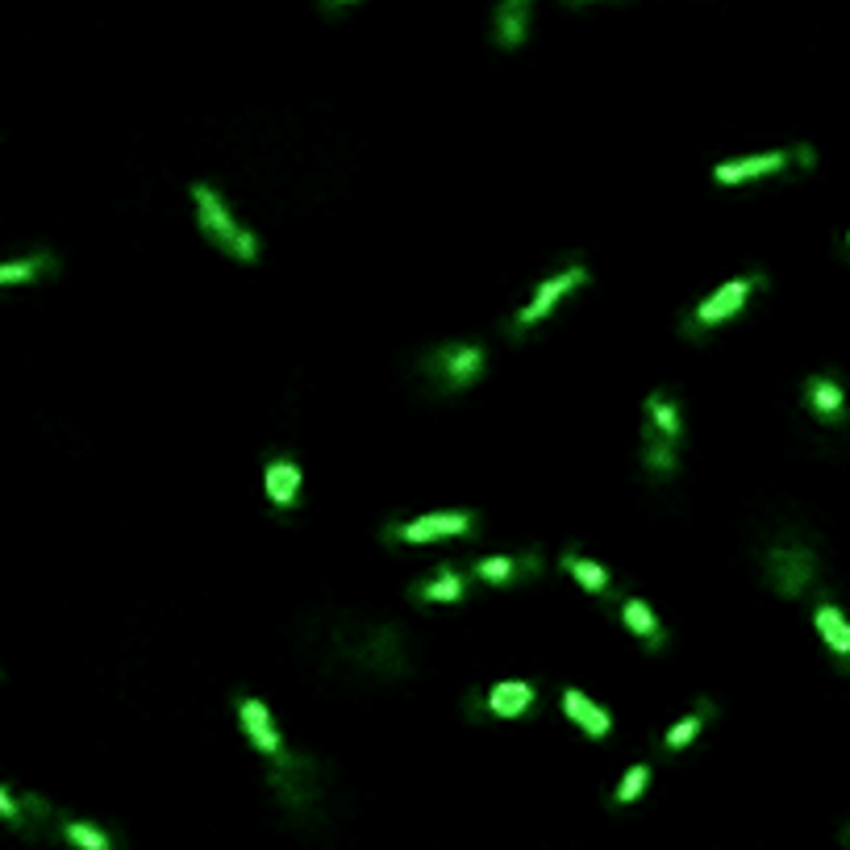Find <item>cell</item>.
<instances>
[{"instance_id": "obj_12", "label": "cell", "mask_w": 850, "mask_h": 850, "mask_svg": "<svg viewBox=\"0 0 850 850\" xmlns=\"http://www.w3.org/2000/svg\"><path fill=\"white\" fill-rule=\"evenodd\" d=\"M301 484H304L301 463H297L292 454H271L263 463V492L280 513H292L301 505Z\"/></svg>"}, {"instance_id": "obj_9", "label": "cell", "mask_w": 850, "mask_h": 850, "mask_svg": "<svg viewBox=\"0 0 850 850\" xmlns=\"http://www.w3.org/2000/svg\"><path fill=\"white\" fill-rule=\"evenodd\" d=\"M58 817H63V813L51 809L39 793H13V788L0 784V821L13 833H25V838L55 833L58 838Z\"/></svg>"}, {"instance_id": "obj_21", "label": "cell", "mask_w": 850, "mask_h": 850, "mask_svg": "<svg viewBox=\"0 0 850 850\" xmlns=\"http://www.w3.org/2000/svg\"><path fill=\"white\" fill-rule=\"evenodd\" d=\"M563 567H567V575L584 588V592H592L596 601H609V596L617 592V584H613V575H609L605 567L584 559V555H575V550H567L563 555Z\"/></svg>"}, {"instance_id": "obj_5", "label": "cell", "mask_w": 850, "mask_h": 850, "mask_svg": "<svg viewBox=\"0 0 850 850\" xmlns=\"http://www.w3.org/2000/svg\"><path fill=\"white\" fill-rule=\"evenodd\" d=\"M817 550L809 542H800V538H788V542H775L767 547L763 555V580L772 584L775 596H784V601H796V596H805L813 584H817Z\"/></svg>"}, {"instance_id": "obj_27", "label": "cell", "mask_w": 850, "mask_h": 850, "mask_svg": "<svg viewBox=\"0 0 850 850\" xmlns=\"http://www.w3.org/2000/svg\"><path fill=\"white\" fill-rule=\"evenodd\" d=\"M650 788V767L646 763H634L630 772L617 779V793H613V805H634L638 796Z\"/></svg>"}, {"instance_id": "obj_17", "label": "cell", "mask_w": 850, "mask_h": 850, "mask_svg": "<svg viewBox=\"0 0 850 850\" xmlns=\"http://www.w3.org/2000/svg\"><path fill=\"white\" fill-rule=\"evenodd\" d=\"M563 713H567V721H571L584 738H592V742H601V738L613 734V718H609L605 709L588 697V692H580V688H567L563 692Z\"/></svg>"}, {"instance_id": "obj_18", "label": "cell", "mask_w": 850, "mask_h": 850, "mask_svg": "<svg viewBox=\"0 0 850 850\" xmlns=\"http://www.w3.org/2000/svg\"><path fill=\"white\" fill-rule=\"evenodd\" d=\"M813 625H817L821 643L830 646V655L838 659V667L850 671V617L847 613L838 605H830V601H821V605L813 609Z\"/></svg>"}, {"instance_id": "obj_23", "label": "cell", "mask_w": 850, "mask_h": 850, "mask_svg": "<svg viewBox=\"0 0 850 850\" xmlns=\"http://www.w3.org/2000/svg\"><path fill=\"white\" fill-rule=\"evenodd\" d=\"M643 463L655 480L676 475V467H680V442H667V438L655 434V430H643Z\"/></svg>"}, {"instance_id": "obj_13", "label": "cell", "mask_w": 850, "mask_h": 850, "mask_svg": "<svg viewBox=\"0 0 850 850\" xmlns=\"http://www.w3.org/2000/svg\"><path fill=\"white\" fill-rule=\"evenodd\" d=\"M538 704V688L529 680H501L484 692V713L496 721H521L534 713Z\"/></svg>"}, {"instance_id": "obj_25", "label": "cell", "mask_w": 850, "mask_h": 850, "mask_svg": "<svg viewBox=\"0 0 850 850\" xmlns=\"http://www.w3.org/2000/svg\"><path fill=\"white\" fill-rule=\"evenodd\" d=\"M713 718V704H700L697 713H688V718H680L667 734H663V755H680V751H688L692 742L700 738V730H704V721Z\"/></svg>"}, {"instance_id": "obj_15", "label": "cell", "mask_w": 850, "mask_h": 850, "mask_svg": "<svg viewBox=\"0 0 850 850\" xmlns=\"http://www.w3.org/2000/svg\"><path fill=\"white\" fill-rule=\"evenodd\" d=\"M529 18H534V0H496L492 13V42L501 51H517L529 39Z\"/></svg>"}, {"instance_id": "obj_1", "label": "cell", "mask_w": 850, "mask_h": 850, "mask_svg": "<svg viewBox=\"0 0 850 850\" xmlns=\"http://www.w3.org/2000/svg\"><path fill=\"white\" fill-rule=\"evenodd\" d=\"M325 667H346L363 680L392 684L413 671V646L388 622H351L330 625L325 638Z\"/></svg>"}, {"instance_id": "obj_19", "label": "cell", "mask_w": 850, "mask_h": 850, "mask_svg": "<svg viewBox=\"0 0 850 850\" xmlns=\"http://www.w3.org/2000/svg\"><path fill=\"white\" fill-rule=\"evenodd\" d=\"M622 625L646 650H663V646H667V630H663L659 613L646 605V601H638V596H625L622 601Z\"/></svg>"}, {"instance_id": "obj_26", "label": "cell", "mask_w": 850, "mask_h": 850, "mask_svg": "<svg viewBox=\"0 0 850 850\" xmlns=\"http://www.w3.org/2000/svg\"><path fill=\"white\" fill-rule=\"evenodd\" d=\"M55 271V259L51 255H30V259H13V263H0V283H30L42 280Z\"/></svg>"}, {"instance_id": "obj_29", "label": "cell", "mask_w": 850, "mask_h": 850, "mask_svg": "<svg viewBox=\"0 0 850 850\" xmlns=\"http://www.w3.org/2000/svg\"><path fill=\"white\" fill-rule=\"evenodd\" d=\"M847 246H850V234H847Z\"/></svg>"}, {"instance_id": "obj_8", "label": "cell", "mask_w": 850, "mask_h": 850, "mask_svg": "<svg viewBox=\"0 0 850 850\" xmlns=\"http://www.w3.org/2000/svg\"><path fill=\"white\" fill-rule=\"evenodd\" d=\"M467 534H475V513H426L384 529L388 542H405V547H430L442 538H467Z\"/></svg>"}, {"instance_id": "obj_11", "label": "cell", "mask_w": 850, "mask_h": 850, "mask_svg": "<svg viewBox=\"0 0 850 850\" xmlns=\"http://www.w3.org/2000/svg\"><path fill=\"white\" fill-rule=\"evenodd\" d=\"M538 571H542L538 550H529V555H488V559H475L472 580L488 588H513L521 580H534Z\"/></svg>"}, {"instance_id": "obj_22", "label": "cell", "mask_w": 850, "mask_h": 850, "mask_svg": "<svg viewBox=\"0 0 850 850\" xmlns=\"http://www.w3.org/2000/svg\"><path fill=\"white\" fill-rule=\"evenodd\" d=\"M646 430L663 434L667 442H684L680 405L667 397V392H650V397H646Z\"/></svg>"}, {"instance_id": "obj_24", "label": "cell", "mask_w": 850, "mask_h": 850, "mask_svg": "<svg viewBox=\"0 0 850 850\" xmlns=\"http://www.w3.org/2000/svg\"><path fill=\"white\" fill-rule=\"evenodd\" d=\"M58 838L76 850H121L114 833H105L93 821H79V817H58Z\"/></svg>"}, {"instance_id": "obj_10", "label": "cell", "mask_w": 850, "mask_h": 850, "mask_svg": "<svg viewBox=\"0 0 850 850\" xmlns=\"http://www.w3.org/2000/svg\"><path fill=\"white\" fill-rule=\"evenodd\" d=\"M238 725H243L246 742L259 751L263 758H276L283 755V734L276 718H271V709H267L259 697H238Z\"/></svg>"}, {"instance_id": "obj_2", "label": "cell", "mask_w": 850, "mask_h": 850, "mask_svg": "<svg viewBox=\"0 0 850 850\" xmlns=\"http://www.w3.org/2000/svg\"><path fill=\"white\" fill-rule=\"evenodd\" d=\"M267 788L276 793L280 809L297 821V826H322L325 821V800H330V779L325 767L304 751H288L267 758Z\"/></svg>"}, {"instance_id": "obj_6", "label": "cell", "mask_w": 850, "mask_h": 850, "mask_svg": "<svg viewBox=\"0 0 850 850\" xmlns=\"http://www.w3.org/2000/svg\"><path fill=\"white\" fill-rule=\"evenodd\" d=\"M767 283V276H742V280H730V283H721L718 292H709L704 301L684 318V334H709V330H718V325H725L730 318H738L742 309H746V301L755 297L758 288Z\"/></svg>"}, {"instance_id": "obj_7", "label": "cell", "mask_w": 850, "mask_h": 850, "mask_svg": "<svg viewBox=\"0 0 850 850\" xmlns=\"http://www.w3.org/2000/svg\"><path fill=\"white\" fill-rule=\"evenodd\" d=\"M584 283H588V267L584 263L559 267V271L538 283V288H534V297L517 309V318H513V334H526V330H534V325H542L550 313H555V309H559L571 292H580Z\"/></svg>"}, {"instance_id": "obj_3", "label": "cell", "mask_w": 850, "mask_h": 850, "mask_svg": "<svg viewBox=\"0 0 850 850\" xmlns=\"http://www.w3.org/2000/svg\"><path fill=\"white\" fill-rule=\"evenodd\" d=\"M192 213H196L201 234H205L208 243L217 246L226 259L259 263V255H263L259 234H250V229L234 217V208L226 205V196L213 189V184H192Z\"/></svg>"}, {"instance_id": "obj_4", "label": "cell", "mask_w": 850, "mask_h": 850, "mask_svg": "<svg viewBox=\"0 0 850 850\" xmlns=\"http://www.w3.org/2000/svg\"><path fill=\"white\" fill-rule=\"evenodd\" d=\"M421 379L434 388L438 397H463L488 372V355L480 342H442L421 359Z\"/></svg>"}, {"instance_id": "obj_16", "label": "cell", "mask_w": 850, "mask_h": 850, "mask_svg": "<svg viewBox=\"0 0 850 850\" xmlns=\"http://www.w3.org/2000/svg\"><path fill=\"white\" fill-rule=\"evenodd\" d=\"M805 405L821 426H847V392L833 376L805 379Z\"/></svg>"}, {"instance_id": "obj_20", "label": "cell", "mask_w": 850, "mask_h": 850, "mask_svg": "<svg viewBox=\"0 0 850 850\" xmlns=\"http://www.w3.org/2000/svg\"><path fill=\"white\" fill-rule=\"evenodd\" d=\"M413 596L426 601V605H459L467 596V575L454 571V567H438L430 580H421L413 588Z\"/></svg>"}, {"instance_id": "obj_30", "label": "cell", "mask_w": 850, "mask_h": 850, "mask_svg": "<svg viewBox=\"0 0 850 850\" xmlns=\"http://www.w3.org/2000/svg\"><path fill=\"white\" fill-rule=\"evenodd\" d=\"M847 838H850V826H847Z\"/></svg>"}, {"instance_id": "obj_14", "label": "cell", "mask_w": 850, "mask_h": 850, "mask_svg": "<svg viewBox=\"0 0 850 850\" xmlns=\"http://www.w3.org/2000/svg\"><path fill=\"white\" fill-rule=\"evenodd\" d=\"M793 163V151H772V154H746V159H725L713 168V184L721 189H738V184H751L763 175H775Z\"/></svg>"}, {"instance_id": "obj_28", "label": "cell", "mask_w": 850, "mask_h": 850, "mask_svg": "<svg viewBox=\"0 0 850 850\" xmlns=\"http://www.w3.org/2000/svg\"><path fill=\"white\" fill-rule=\"evenodd\" d=\"M330 13H338V9H346V4H355V0H322Z\"/></svg>"}]
</instances>
